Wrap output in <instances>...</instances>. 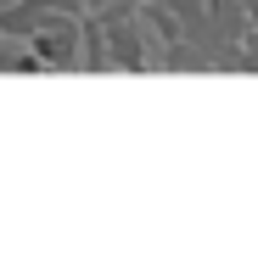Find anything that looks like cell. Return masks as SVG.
<instances>
[{
    "mask_svg": "<svg viewBox=\"0 0 258 258\" xmlns=\"http://www.w3.org/2000/svg\"><path fill=\"white\" fill-rule=\"evenodd\" d=\"M28 51H34L39 62H84V56H79V28H73L68 17L39 23V28L28 34Z\"/></svg>",
    "mask_w": 258,
    "mask_h": 258,
    "instance_id": "1",
    "label": "cell"
}]
</instances>
